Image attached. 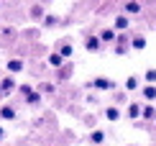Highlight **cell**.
<instances>
[{"label":"cell","mask_w":156,"mask_h":146,"mask_svg":"<svg viewBox=\"0 0 156 146\" xmlns=\"http://www.w3.org/2000/svg\"><path fill=\"white\" fill-rule=\"evenodd\" d=\"M138 115H141V105L131 103V105H128V118H138Z\"/></svg>","instance_id":"obj_17"},{"label":"cell","mask_w":156,"mask_h":146,"mask_svg":"<svg viewBox=\"0 0 156 146\" xmlns=\"http://www.w3.org/2000/svg\"><path fill=\"white\" fill-rule=\"evenodd\" d=\"M105 118H108V121H113V123H115V121H118V118H120V110L115 108V105H110V108L105 110Z\"/></svg>","instance_id":"obj_16"},{"label":"cell","mask_w":156,"mask_h":146,"mask_svg":"<svg viewBox=\"0 0 156 146\" xmlns=\"http://www.w3.org/2000/svg\"><path fill=\"white\" fill-rule=\"evenodd\" d=\"M26 103H28V105H38V103H41V92H38V90H28V92H26Z\"/></svg>","instance_id":"obj_9"},{"label":"cell","mask_w":156,"mask_h":146,"mask_svg":"<svg viewBox=\"0 0 156 146\" xmlns=\"http://www.w3.org/2000/svg\"><path fill=\"white\" fill-rule=\"evenodd\" d=\"M87 87H95V90H115V82L108 77H97L92 82H87Z\"/></svg>","instance_id":"obj_1"},{"label":"cell","mask_w":156,"mask_h":146,"mask_svg":"<svg viewBox=\"0 0 156 146\" xmlns=\"http://www.w3.org/2000/svg\"><path fill=\"white\" fill-rule=\"evenodd\" d=\"M16 118V108L13 105H3L0 108V121H13Z\"/></svg>","instance_id":"obj_7"},{"label":"cell","mask_w":156,"mask_h":146,"mask_svg":"<svg viewBox=\"0 0 156 146\" xmlns=\"http://www.w3.org/2000/svg\"><path fill=\"white\" fill-rule=\"evenodd\" d=\"M90 144H95V146H100V144H105V131H100V128H95L92 133H90Z\"/></svg>","instance_id":"obj_8"},{"label":"cell","mask_w":156,"mask_h":146,"mask_svg":"<svg viewBox=\"0 0 156 146\" xmlns=\"http://www.w3.org/2000/svg\"><path fill=\"white\" fill-rule=\"evenodd\" d=\"M154 121H156V118H154Z\"/></svg>","instance_id":"obj_26"},{"label":"cell","mask_w":156,"mask_h":146,"mask_svg":"<svg viewBox=\"0 0 156 146\" xmlns=\"http://www.w3.org/2000/svg\"><path fill=\"white\" fill-rule=\"evenodd\" d=\"M126 49H128V46H123V44H118V46H115V54H126Z\"/></svg>","instance_id":"obj_24"},{"label":"cell","mask_w":156,"mask_h":146,"mask_svg":"<svg viewBox=\"0 0 156 146\" xmlns=\"http://www.w3.org/2000/svg\"><path fill=\"white\" fill-rule=\"evenodd\" d=\"M141 118H146V121H154V118H156V108H154V105H146V108H141Z\"/></svg>","instance_id":"obj_15"},{"label":"cell","mask_w":156,"mask_h":146,"mask_svg":"<svg viewBox=\"0 0 156 146\" xmlns=\"http://www.w3.org/2000/svg\"><path fill=\"white\" fill-rule=\"evenodd\" d=\"M136 13H141V3L138 0H128L126 3V16H136Z\"/></svg>","instance_id":"obj_10"},{"label":"cell","mask_w":156,"mask_h":146,"mask_svg":"<svg viewBox=\"0 0 156 146\" xmlns=\"http://www.w3.org/2000/svg\"><path fill=\"white\" fill-rule=\"evenodd\" d=\"M72 77V67H59V79H69Z\"/></svg>","instance_id":"obj_20"},{"label":"cell","mask_w":156,"mask_h":146,"mask_svg":"<svg viewBox=\"0 0 156 146\" xmlns=\"http://www.w3.org/2000/svg\"><path fill=\"white\" fill-rule=\"evenodd\" d=\"M97 38H100V44H115V38H118V34H115L113 28H102L100 34H97Z\"/></svg>","instance_id":"obj_3"},{"label":"cell","mask_w":156,"mask_h":146,"mask_svg":"<svg viewBox=\"0 0 156 146\" xmlns=\"http://www.w3.org/2000/svg\"><path fill=\"white\" fill-rule=\"evenodd\" d=\"M31 16H34L36 21H38V18H44V8H41V5H34V8H31Z\"/></svg>","instance_id":"obj_21"},{"label":"cell","mask_w":156,"mask_h":146,"mask_svg":"<svg viewBox=\"0 0 156 146\" xmlns=\"http://www.w3.org/2000/svg\"><path fill=\"white\" fill-rule=\"evenodd\" d=\"M13 90H16V79L13 77H3L0 79V95H10Z\"/></svg>","instance_id":"obj_4"},{"label":"cell","mask_w":156,"mask_h":146,"mask_svg":"<svg viewBox=\"0 0 156 146\" xmlns=\"http://www.w3.org/2000/svg\"><path fill=\"white\" fill-rule=\"evenodd\" d=\"M136 87H138V79H136V77H128V79H126V90H128V92H133Z\"/></svg>","instance_id":"obj_19"},{"label":"cell","mask_w":156,"mask_h":146,"mask_svg":"<svg viewBox=\"0 0 156 146\" xmlns=\"http://www.w3.org/2000/svg\"><path fill=\"white\" fill-rule=\"evenodd\" d=\"M49 67H54V69L64 67V59H62L59 54H56V51H54V54H49Z\"/></svg>","instance_id":"obj_14"},{"label":"cell","mask_w":156,"mask_h":146,"mask_svg":"<svg viewBox=\"0 0 156 146\" xmlns=\"http://www.w3.org/2000/svg\"><path fill=\"white\" fill-rule=\"evenodd\" d=\"M128 26H131V18L126 16V13H120L118 18H115V26H113V31L118 34V31H128Z\"/></svg>","instance_id":"obj_5"},{"label":"cell","mask_w":156,"mask_h":146,"mask_svg":"<svg viewBox=\"0 0 156 146\" xmlns=\"http://www.w3.org/2000/svg\"><path fill=\"white\" fill-rule=\"evenodd\" d=\"M44 26H56V16H44Z\"/></svg>","instance_id":"obj_22"},{"label":"cell","mask_w":156,"mask_h":146,"mask_svg":"<svg viewBox=\"0 0 156 146\" xmlns=\"http://www.w3.org/2000/svg\"><path fill=\"white\" fill-rule=\"evenodd\" d=\"M21 69H23V62H21V59H8V72H10V75H18Z\"/></svg>","instance_id":"obj_12"},{"label":"cell","mask_w":156,"mask_h":146,"mask_svg":"<svg viewBox=\"0 0 156 146\" xmlns=\"http://www.w3.org/2000/svg\"><path fill=\"white\" fill-rule=\"evenodd\" d=\"M44 95V92H54V85H41V90H38Z\"/></svg>","instance_id":"obj_23"},{"label":"cell","mask_w":156,"mask_h":146,"mask_svg":"<svg viewBox=\"0 0 156 146\" xmlns=\"http://www.w3.org/2000/svg\"><path fill=\"white\" fill-rule=\"evenodd\" d=\"M144 79H146L148 85H156V69H154V67H151V69H146V75H144Z\"/></svg>","instance_id":"obj_18"},{"label":"cell","mask_w":156,"mask_h":146,"mask_svg":"<svg viewBox=\"0 0 156 146\" xmlns=\"http://www.w3.org/2000/svg\"><path fill=\"white\" fill-rule=\"evenodd\" d=\"M84 49H87L90 54H95V51L102 49V44H100V38H97V34H90L87 38H84Z\"/></svg>","instance_id":"obj_2"},{"label":"cell","mask_w":156,"mask_h":146,"mask_svg":"<svg viewBox=\"0 0 156 146\" xmlns=\"http://www.w3.org/2000/svg\"><path fill=\"white\" fill-rule=\"evenodd\" d=\"M3 138H5V131H3V126H0V141H3Z\"/></svg>","instance_id":"obj_25"},{"label":"cell","mask_w":156,"mask_h":146,"mask_svg":"<svg viewBox=\"0 0 156 146\" xmlns=\"http://www.w3.org/2000/svg\"><path fill=\"white\" fill-rule=\"evenodd\" d=\"M56 54H59L62 59H69V57L74 54V46H72V44H62V46H59V51H56Z\"/></svg>","instance_id":"obj_11"},{"label":"cell","mask_w":156,"mask_h":146,"mask_svg":"<svg viewBox=\"0 0 156 146\" xmlns=\"http://www.w3.org/2000/svg\"><path fill=\"white\" fill-rule=\"evenodd\" d=\"M128 46H131V49H136V51H144V49H146V38H144V36H131Z\"/></svg>","instance_id":"obj_6"},{"label":"cell","mask_w":156,"mask_h":146,"mask_svg":"<svg viewBox=\"0 0 156 146\" xmlns=\"http://www.w3.org/2000/svg\"><path fill=\"white\" fill-rule=\"evenodd\" d=\"M141 95H144L146 100H151V103H154V100H156V85H146V87L141 90Z\"/></svg>","instance_id":"obj_13"}]
</instances>
